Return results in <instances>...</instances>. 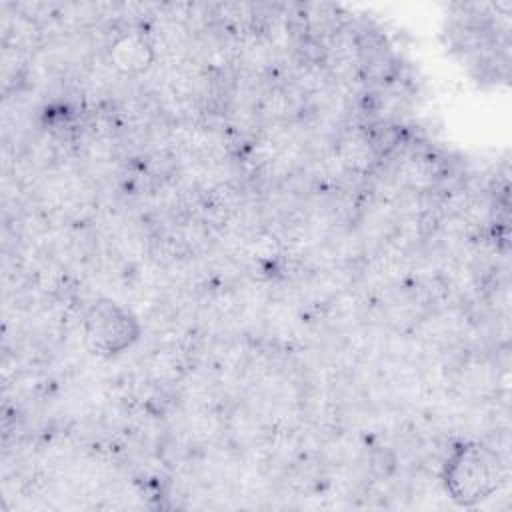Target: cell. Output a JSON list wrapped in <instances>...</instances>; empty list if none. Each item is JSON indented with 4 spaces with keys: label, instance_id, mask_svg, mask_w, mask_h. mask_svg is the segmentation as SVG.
<instances>
[{
    "label": "cell",
    "instance_id": "obj_1",
    "mask_svg": "<svg viewBox=\"0 0 512 512\" xmlns=\"http://www.w3.org/2000/svg\"><path fill=\"white\" fill-rule=\"evenodd\" d=\"M442 484L458 506H474L490 498L504 480L500 456L482 442H460L444 458Z\"/></svg>",
    "mask_w": 512,
    "mask_h": 512
},
{
    "label": "cell",
    "instance_id": "obj_2",
    "mask_svg": "<svg viewBox=\"0 0 512 512\" xmlns=\"http://www.w3.org/2000/svg\"><path fill=\"white\" fill-rule=\"evenodd\" d=\"M142 334L136 314L112 300H94L82 318V338L86 348L100 358H114L130 350Z\"/></svg>",
    "mask_w": 512,
    "mask_h": 512
},
{
    "label": "cell",
    "instance_id": "obj_3",
    "mask_svg": "<svg viewBox=\"0 0 512 512\" xmlns=\"http://www.w3.org/2000/svg\"><path fill=\"white\" fill-rule=\"evenodd\" d=\"M110 56L118 70L126 74H138L146 70L154 58L152 46L142 32H122L110 46Z\"/></svg>",
    "mask_w": 512,
    "mask_h": 512
}]
</instances>
